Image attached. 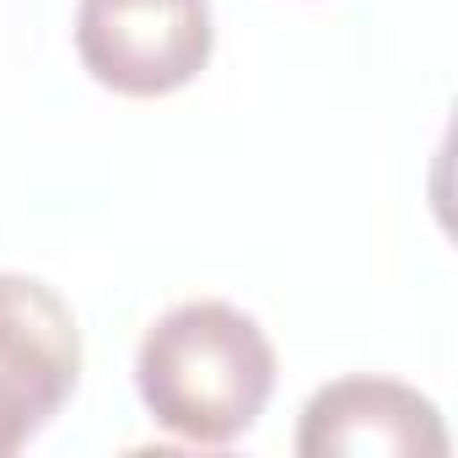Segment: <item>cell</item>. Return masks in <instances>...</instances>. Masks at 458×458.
Returning a JSON list of instances; mask_svg holds the SVG:
<instances>
[{
	"label": "cell",
	"mask_w": 458,
	"mask_h": 458,
	"mask_svg": "<svg viewBox=\"0 0 458 458\" xmlns=\"http://www.w3.org/2000/svg\"><path fill=\"white\" fill-rule=\"evenodd\" d=\"M135 388L146 415L178 442L226 447L254 431L276 394V345L233 302H178L146 329Z\"/></svg>",
	"instance_id": "cell-1"
},
{
	"label": "cell",
	"mask_w": 458,
	"mask_h": 458,
	"mask_svg": "<svg viewBox=\"0 0 458 458\" xmlns=\"http://www.w3.org/2000/svg\"><path fill=\"white\" fill-rule=\"evenodd\" d=\"M210 0H81L76 55L119 98H167L210 65Z\"/></svg>",
	"instance_id": "cell-2"
},
{
	"label": "cell",
	"mask_w": 458,
	"mask_h": 458,
	"mask_svg": "<svg viewBox=\"0 0 458 458\" xmlns=\"http://www.w3.org/2000/svg\"><path fill=\"white\" fill-rule=\"evenodd\" d=\"M81 377L71 302L38 276L0 270V458L28 447Z\"/></svg>",
	"instance_id": "cell-3"
},
{
	"label": "cell",
	"mask_w": 458,
	"mask_h": 458,
	"mask_svg": "<svg viewBox=\"0 0 458 458\" xmlns=\"http://www.w3.org/2000/svg\"><path fill=\"white\" fill-rule=\"evenodd\" d=\"M302 458H447V426L426 394L394 377H335L302 404Z\"/></svg>",
	"instance_id": "cell-4"
}]
</instances>
